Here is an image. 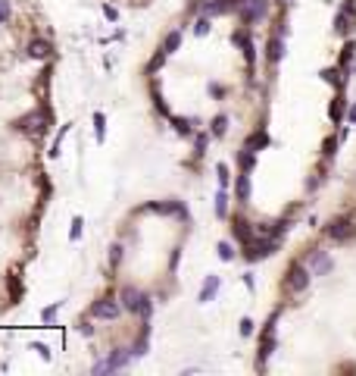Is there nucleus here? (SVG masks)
Segmentation results:
<instances>
[{
  "mask_svg": "<svg viewBox=\"0 0 356 376\" xmlns=\"http://www.w3.org/2000/svg\"><path fill=\"white\" fill-rule=\"evenodd\" d=\"M253 332V323L250 320H241V335H250Z\"/></svg>",
  "mask_w": 356,
  "mask_h": 376,
  "instance_id": "bb28decb",
  "label": "nucleus"
},
{
  "mask_svg": "<svg viewBox=\"0 0 356 376\" xmlns=\"http://www.w3.org/2000/svg\"><path fill=\"white\" fill-rule=\"evenodd\" d=\"M103 122H106V119H103V113L94 116V135H97V141H103V132H106V129H103Z\"/></svg>",
  "mask_w": 356,
  "mask_h": 376,
  "instance_id": "6ab92c4d",
  "label": "nucleus"
},
{
  "mask_svg": "<svg viewBox=\"0 0 356 376\" xmlns=\"http://www.w3.org/2000/svg\"><path fill=\"white\" fill-rule=\"evenodd\" d=\"M269 145V138L266 135H253L250 141H247V145H244V148H250V151H256V148H266Z\"/></svg>",
  "mask_w": 356,
  "mask_h": 376,
  "instance_id": "a211bd4d",
  "label": "nucleus"
},
{
  "mask_svg": "<svg viewBox=\"0 0 356 376\" xmlns=\"http://www.w3.org/2000/svg\"><path fill=\"white\" fill-rule=\"evenodd\" d=\"M250 198V179H247V169L244 176H238V201H247Z\"/></svg>",
  "mask_w": 356,
  "mask_h": 376,
  "instance_id": "f8f14e48",
  "label": "nucleus"
},
{
  "mask_svg": "<svg viewBox=\"0 0 356 376\" xmlns=\"http://www.w3.org/2000/svg\"><path fill=\"white\" fill-rule=\"evenodd\" d=\"M194 31H197V35H206V31H210V19H197Z\"/></svg>",
  "mask_w": 356,
  "mask_h": 376,
  "instance_id": "5701e85b",
  "label": "nucleus"
},
{
  "mask_svg": "<svg viewBox=\"0 0 356 376\" xmlns=\"http://www.w3.org/2000/svg\"><path fill=\"white\" fill-rule=\"evenodd\" d=\"M56 311H60V304H53V307H47V311L41 314V317H44V323H47V320H53V317H56Z\"/></svg>",
  "mask_w": 356,
  "mask_h": 376,
  "instance_id": "393cba45",
  "label": "nucleus"
},
{
  "mask_svg": "<svg viewBox=\"0 0 356 376\" xmlns=\"http://www.w3.org/2000/svg\"><path fill=\"white\" fill-rule=\"evenodd\" d=\"M234 0H206V13H228Z\"/></svg>",
  "mask_w": 356,
  "mask_h": 376,
  "instance_id": "9b49d317",
  "label": "nucleus"
},
{
  "mask_svg": "<svg viewBox=\"0 0 356 376\" xmlns=\"http://www.w3.org/2000/svg\"><path fill=\"white\" fill-rule=\"evenodd\" d=\"M69 235H72V238H78V235H82V220H75V223H72V229H69Z\"/></svg>",
  "mask_w": 356,
  "mask_h": 376,
  "instance_id": "a878e982",
  "label": "nucleus"
},
{
  "mask_svg": "<svg viewBox=\"0 0 356 376\" xmlns=\"http://www.w3.org/2000/svg\"><path fill=\"white\" fill-rule=\"evenodd\" d=\"M225 125H228V119H225V116H216V119H213V135H225Z\"/></svg>",
  "mask_w": 356,
  "mask_h": 376,
  "instance_id": "aec40b11",
  "label": "nucleus"
},
{
  "mask_svg": "<svg viewBox=\"0 0 356 376\" xmlns=\"http://www.w3.org/2000/svg\"><path fill=\"white\" fill-rule=\"evenodd\" d=\"M275 251V242L269 238V242H250L247 245V260H259V257H269Z\"/></svg>",
  "mask_w": 356,
  "mask_h": 376,
  "instance_id": "0eeeda50",
  "label": "nucleus"
},
{
  "mask_svg": "<svg viewBox=\"0 0 356 376\" xmlns=\"http://www.w3.org/2000/svg\"><path fill=\"white\" fill-rule=\"evenodd\" d=\"M266 10H269L266 0H247V4L241 7V19H244V22H256V19L266 16Z\"/></svg>",
  "mask_w": 356,
  "mask_h": 376,
  "instance_id": "20e7f679",
  "label": "nucleus"
},
{
  "mask_svg": "<svg viewBox=\"0 0 356 376\" xmlns=\"http://www.w3.org/2000/svg\"><path fill=\"white\" fill-rule=\"evenodd\" d=\"M178 44H181V35H178V31H172V35H169V38H166L163 50H166V53H172V50H178Z\"/></svg>",
  "mask_w": 356,
  "mask_h": 376,
  "instance_id": "f3484780",
  "label": "nucleus"
},
{
  "mask_svg": "<svg viewBox=\"0 0 356 376\" xmlns=\"http://www.w3.org/2000/svg\"><path fill=\"white\" fill-rule=\"evenodd\" d=\"M216 289H219V279L210 276V279H206V285H203V292H200V301H210L216 295Z\"/></svg>",
  "mask_w": 356,
  "mask_h": 376,
  "instance_id": "2eb2a0df",
  "label": "nucleus"
},
{
  "mask_svg": "<svg viewBox=\"0 0 356 376\" xmlns=\"http://www.w3.org/2000/svg\"><path fill=\"white\" fill-rule=\"evenodd\" d=\"M328 235H331L334 242H347L350 235H356V223H353L350 217H341V220H334V223L328 226Z\"/></svg>",
  "mask_w": 356,
  "mask_h": 376,
  "instance_id": "f03ea898",
  "label": "nucleus"
},
{
  "mask_svg": "<svg viewBox=\"0 0 356 376\" xmlns=\"http://www.w3.org/2000/svg\"><path fill=\"white\" fill-rule=\"evenodd\" d=\"M47 50H50V47H47V41H41V38H37V41H31V44H28V57H34V60H44V57H47Z\"/></svg>",
  "mask_w": 356,
  "mask_h": 376,
  "instance_id": "9d476101",
  "label": "nucleus"
},
{
  "mask_svg": "<svg viewBox=\"0 0 356 376\" xmlns=\"http://www.w3.org/2000/svg\"><path fill=\"white\" fill-rule=\"evenodd\" d=\"M128 357H131V354H125V351H116V354H109L106 361L94 364V373H103V370H119V367H125V364H128Z\"/></svg>",
  "mask_w": 356,
  "mask_h": 376,
  "instance_id": "423d86ee",
  "label": "nucleus"
},
{
  "mask_svg": "<svg viewBox=\"0 0 356 376\" xmlns=\"http://www.w3.org/2000/svg\"><path fill=\"white\" fill-rule=\"evenodd\" d=\"M216 173H219V185L225 188V185H228V166H225V163H219V166H216Z\"/></svg>",
  "mask_w": 356,
  "mask_h": 376,
  "instance_id": "412c9836",
  "label": "nucleus"
},
{
  "mask_svg": "<svg viewBox=\"0 0 356 376\" xmlns=\"http://www.w3.org/2000/svg\"><path fill=\"white\" fill-rule=\"evenodd\" d=\"M144 351H147V338H141V342L135 345V351H131V354H144Z\"/></svg>",
  "mask_w": 356,
  "mask_h": 376,
  "instance_id": "cd10ccee",
  "label": "nucleus"
},
{
  "mask_svg": "<svg viewBox=\"0 0 356 376\" xmlns=\"http://www.w3.org/2000/svg\"><path fill=\"white\" fill-rule=\"evenodd\" d=\"M281 53H285V44H281V38H272V41H269V63H278Z\"/></svg>",
  "mask_w": 356,
  "mask_h": 376,
  "instance_id": "ddd939ff",
  "label": "nucleus"
},
{
  "mask_svg": "<svg viewBox=\"0 0 356 376\" xmlns=\"http://www.w3.org/2000/svg\"><path fill=\"white\" fill-rule=\"evenodd\" d=\"M141 301H144V295H141L138 289H131V285H125V289H122V307L141 311Z\"/></svg>",
  "mask_w": 356,
  "mask_h": 376,
  "instance_id": "6e6552de",
  "label": "nucleus"
},
{
  "mask_svg": "<svg viewBox=\"0 0 356 376\" xmlns=\"http://www.w3.org/2000/svg\"><path fill=\"white\" fill-rule=\"evenodd\" d=\"M10 19V0H0V22Z\"/></svg>",
  "mask_w": 356,
  "mask_h": 376,
  "instance_id": "4be33fe9",
  "label": "nucleus"
},
{
  "mask_svg": "<svg viewBox=\"0 0 356 376\" xmlns=\"http://www.w3.org/2000/svg\"><path fill=\"white\" fill-rule=\"evenodd\" d=\"M331 270V260L322 254V251H315L312 254V273H328Z\"/></svg>",
  "mask_w": 356,
  "mask_h": 376,
  "instance_id": "1a4fd4ad",
  "label": "nucleus"
},
{
  "mask_svg": "<svg viewBox=\"0 0 356 376\" xmlns=\"http://www.w3.org/2000/svg\"><path fill=\"white\" fill-rule=\"evenodd\" d=\"M306 285H309V270H306L303 263H294L291 270H288V289L291 292H303Z\"/></svg>",
  "mask_w": 356,
  "mask_h": 376,
  "instance_id": "7ed1b4c3",
  "label": "nucleus"
},
{
  "mask_svg": "<svg viewBox=\"0 0 356 376\" xmlns=\"http://www.w3.org/2000/svg\"><path fill=\"white\" fill-rule=\"evenodd\" d=\"M350 122H356V107H353V110H350Z\"/></svg>",
  "mask_w": 356,
  "mask_h": 376,
  "instance_id": "c85d7f7f",
  "label": "nucleus"
},
{
  "mask_svg": "<svg viewBox=\"0 0 356 376\" xmlns=\"http://www.w3.org/2000/svg\"><path fill=\"white\" fill-rule=\"evenodd\" d=\"M219 257H222V260H231V245L222 242V245H219Z\"/></svg>",
  "mask_w": 356,
  "mask_h": 376,
  "instance_id": "b1692460",
  "label": "nucleus"
},
{
  "mask_svg": "<svg viewBox=\"0 0 356 376\" xmlns=\"http://www.w3.org/2000/svg\"><path fill=\"white\" fill-rule=\"evenodd\" d=\"M47 119H50V110H31L28 116L19 119V129L28 132V135H41L47 129Z\"/></svg>",
  "mask_w": 356,
  "mask_h": 376,
  "instance_id": "f257e3e1",
  "label": "nucleus"
},
{
  "mask_svg": "<svg viewBox=\"0 0 356 376\" xmlns=\"http://www.w3.org/2000/svg\"><path fill=\"white\" fill-rule=\"evenodd\" d=\"M234 232H238V238H241L244 245H250V226L244 223V220H238V223H234Z\"/></svg>",
  "mask_w": 356,
  "mask_h": 376,
  "instance_id": "dca6fc26",
  "label": "nucleus"
},
{
  "mask_svg": "<svg viewBox=\"0 0 356 376\" xmlns=\"http://www.w3.org/2000/svg\"><path fill=\"white\" fill-rule=\"evenodd\" d=\"M228 213V194H225V188H219L216 194V217H225Z\"/></svg>",
  "mask_w": 356,
  "mask_h": 376,
  "instance_id": "4468645a",
  "label": "nucleus"
},
{
  "mask_svg": "<svg viewBox=\"0 0 356 376\" xmlns=\"http://www.w3.org/2000/svg\"><path fill=\"white\" fill-rule=\"evenodd\" d=\"M91 314L97 317V320H116V317H119V301L103 298V301H97V304L91 307Z\"/></svg>",
  "mask_w": 356,
  "mask_h": 376,
  "instance_id": "39448f33",
  "label": "nucleus"
}]
</instances>
